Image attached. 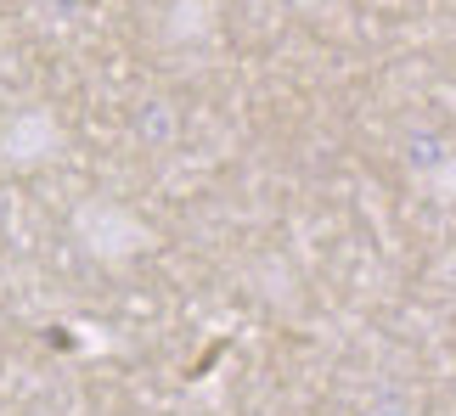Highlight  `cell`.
Instances as JSON below:
<instances>
[{"mask_svg":"<svg viewBox=\"0 0 456 416\" xmlns=\"http://www.w3.org/2000/svg\"><path fill=\"white\" fill-rule=\"evenodd\" d=\"M79 236L91 242V253H96V259H130V253L147 242L142 225H135L125 208H113V203H91V208H79Z\"/></svg>","mask_w":456,"mask_h":416,"instance_id":"1","label":"cell"},{"mask_svg":"<svg viewBox=\"0 0 456 416\" xmlns=\"http://www.w3.org/2000/svg\"><path fill=\"white\" fill-rule=\"evenodd\" d=\"M51 147H57V124H51L45 113H23V118L6 130V141H0L6 164H40Z\"/></svg>","mask_w":456,"mask_h":416,"instance_id":"2","label":"cell"},{"mask_svg":"<svg viewBox=\"0 0 456 416\" xmlns=\"http://www.w3.org/2000/svg\"><path fill=\"white\" fill-rule=\"evenodd\" d=\"M215 17H220L215 0H175L169 6V34L175 40H203V34H215Z\"/></svg>","mask_w":456,"mask_h":416,"instance_id":"3","label":"cell"}]
</instances>
